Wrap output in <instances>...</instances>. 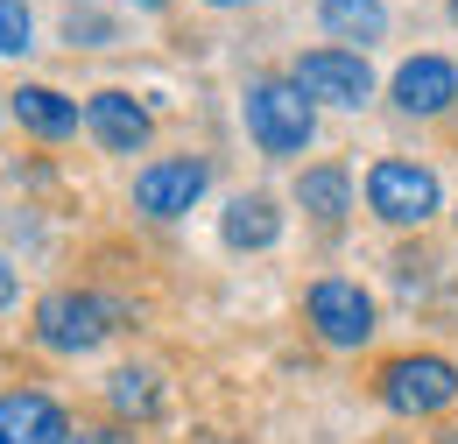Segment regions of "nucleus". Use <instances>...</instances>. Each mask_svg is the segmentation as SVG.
<instances>
[{"label": "nucleus", "mask_w": 458, "mask_h": 444, "mask_svg": "<svg viewBox=\"0 0 458 444\" xmlns=\"http://www.w3.org/2000/svg\"><path fill=\"white\" fill-rule=\"evenodd\" d=\"M247 134L261 156H303L318 134V113L303 99L296 78H254L247 85Z\"/></svg>", "instance_id": "obj_1"}, {"label": "nucleus", "mask_w": 458, "mask_h": 444, "mask_svg": "<svg viewBox=\"0 0 458 444\" xmlns=\"http://www.w3.org/2000/svg\"><path fill=\"white\" fill-rule=\"evenodd\" d=\"M127 325V303L114 296H92V289H57V296H43L36 303V338L50 346V353H92L106 332Z\"/></svg>", "instance_id": "obj_2"}, {"label": "nucleus", "mask_w": 458, "mask_h": 444, "mask_svg": "<svg viewBox=\"0 0 458 444\" xmlns=\"http://www.w3.org/2000/svg\"><path fill=\"white\" fill-rule=\"evenodd\" d=\"M374 395L395 409V416H437L458 402V367L445 353H402L374 374Z\"/></svg>", "instance_id": "obj_3"}, {"label": "nucleus", "mask_w": 458, "mask_h": 444, "mask_svg": "<svg viewBox=\"0 0 458 444\" xmlns=\"http://www.w3.org/2000/svg\"><path fill=\"white\" fill-rule=\"evenodd\" d=\"M437 169H423V163H374L367 169V205H374V219H388V226H423L430 212H437Z\"/></svg>", "instance_id": "obj_4"}, {"label": "nucleus", "mask_w": 458, "mask_h": 444, "mask_svg": "<svg viewBox=\"0 0 458 444\" xmlns=\"http://www.w3.org/2000/svg\"><path fill=\"white\" fill-rule=\"evenodd\" d=\"M289 78L303 85V99L310 107H367L374 99V71H367V56L352 50H303L296 64H289Z\"/></svg>", "instance_id": "obj_5"}, {"label": "nucleus", "mask_w": 458, "mask_h": 444, "mask_svg": "<svg viewBox=\"0 0 458 444\" xmlns=\"http://www.w3.org/2000/svg\"><path fill=\"white\" fill-rule=\"evenodd\" d=\"M303 318H310V332L325 346H367L374 338V296L345 276H325V282H310Z\"/></svg>", "instance_id": "obj_6"}, {"label": "nucleus", "mask_w": 458, "mask_h": 444, "mask_svg": "<svg viewBox=\"0 0 458 444\" xmlns=\"http://www.w3.org/2000/svg\"><path fill=\"white\" fill-rule=\"evenodd\" d=\"M205 184H212V169L198 163V156L148 163L141 176H134V212H148V219H183V212L205 198Z\"/></svg>", "instance_id": "obj_7"}, {"label": "nucleus", "mask_w": 458, "mask_h": 444, "mask_svg": "<svg viewBox=\"0 0 458 444\" xmlns=\"http://www.w3.org/2000/svg\"><path fill=\"white\" fill-rule=\"evenodd\" d=\"M0 444H71V416L36 388L0 395Z\"/></svg>", "instance_id": "obj_8"}, {"label": "nucleus", "mask_w": 458, "mask_h": 444, "mask_svg": "<svg viewBox=\"0 0 458 444\" xmlns=\"http://www.w3.org/2000/svg\"><path fill=\"white\" fill-rule=\"evenodd\" d=\"M85 127H92L99 149H114V156L148 149V107H141L134 92H92V99H85Z\"/></svg>", "instance_id": "obj_9"}, {"label": "nucleus", "mask_w": 458, "mask_h": 444, "mask_svg": "<svg viewBox=\"0 0 458 444\" xmlns=\"http://www.w3.org/2000/svg\"><path fill=\"white\" fill-rule=\"evenodd\" d=\"M458 99V64L452 56H409L395 71V107L402 113H445Z\"/></svg>", "instance_id": "obj_10"}, {"label": "nucleus", "mask_w": 458, "mask_h": 444, "mask_svg": "<svg viewBox=\"0 0 458 444\" xmlns=\"http://www.w3.org/2000/svg\"><path fill=\"white\" fill-rule=\"evenodd\" d=\"M7 113H14L36 141H71V134H78V107L64 99L57 85H21V92H7Z\"/></svg>", "instance_id": "obj_11"}, {"label": "nucleus", "mask_w": 458, "mask_h": 444, "mask_svg": "<svg viewBox=\"0 0 458 444\" xmlns=\"http://www.w3.org/2000/svg\"><path fill=\"white\" fill-rule=\"evenodd\" d=\"M296 205H303V212H310L318 226H339L345 212H352V176H345L339 163L303 169V176H296Z\"/></svg>", "instance_id": "obj_12"}, {"label": "nucleus", "mask_w": 458, "mask_h": 444, "mask_svg": "<svg viewBox=\"0 0 458 444\" xmlns=\"http://www.w3.org/2000/svg\"><path fill=\"white\" fill-rule=\"evenodd\" d=\"M276 233H283V212H276V198H261V191H254V198H233L226 219H219V240L240 247V254H247V247H276Z\"/></svg>", "instance_id": "obj_13"}, {"label": "nucleus", "mask_w": 458, "mask_h": 444, "mask_svg": "<svg viewBox=\"0 0 458 444\" xmlns=\"http://www.w3.org/2000/svg\"><path fill=\"white\" fill-rule=\"evenodd\" d=\"M318 21L339 43H381L388 36V7L381 0H318Z\"/></svg>", "instance_id": "obj_14"}, {"label": "nucleus", "mask_w": 458, "mask_h": 444, "mask_svg": "<svg viewBox=\"0 0 458 444\" xmlns=\"http://www.w3.org/2000/svg\"><path fill=\"white\" fill-rule=\"evenodd\" d=\"M106 402H114L120 416L148 423V416L163 409V388H156V374H148V367H120V374H114V388H106Z\"/></svg>", "instance_id": "obj_15"}, {"label": "nucleus", "mask_w": 458, "mask_h": 444, "mask_svg": "<svg viewBox=\"0 0 458 444\" xmlns=\"http://www.w3.org/2000/svg\"><path fill=\"white\" fill-rule=\"evenodd\" d=\"M36 50V14L21 0H0V56H29Z\"/></svg>", "instance_id": "obj_16"}, {"label": "nucleus", "mask_w": 458, "mask_h": 444, "mask_svg": "<svg viewBox=\"0 0 458 444\" xmlns=\"http://www.w3.org/2000/svg\"><path fill=\"white\" fill-rule=\"evenodd\" d=\"M64 36H71L78 50H114V43H120V29L106 21V14H71V21H64Z\"/></svg>", "instance_id": "obj_17"}, {"label": "nucleus", "mask_w": 458, "mask_h": 444, "mask_svg": "<svg viewBox=\"0 0 458 444\" xmlns=\"http://www.w3.org/2000/svg\"><path fill=\"white\" fill-rule=\"evenodd\" d=\"M71 444H134V431H120V423H92V431H78Z\"/></svg>", "instance_id": "obj_18"}, {"label": "nucleus", "mask_w": 458, "mask_h": 444, "mask_svg": "<svg viewBox=\"0 0 458 444\" xmlns=\"http://www.w3.org/2000/svg\"><path fill=\"white\" fill-rule=\"evenodd\" d=\"M14 289H21V282H14V269H7V261H0V311H7V303H14Z\"/></svg>", "instance_id": "obj_19"}, {"label": "nucleus", "mask_w": 458, "mask_h": 444, "mask_svg": "<svg viewBox=\"0 0 458 444\" xmlns=\"http://www.w3.org/2000/svg\"><path fill=\"white\" fill-rule=\"evenodd\" d=\"M430 444H458V423H452V431H437V438H430Z\"/></svg>", "instance_id": "obj_20"}, {"label": "nucleus", "mask_w": 458, "mask_h": 444, "mask_svg": "<svg viewBox=\"0 0 458 444\" xmlns=\"http://www.w3.org/2000/svg\"><path fill=\"white\" fill-rule=\"evenodd\" d=\"M134 7H170V0H134Z\"/></svg>", "instance_id": "obj_21"}, {"label": "nucleus", "mask_w": 458, "mask_h": 444, "mask_svg": "<svg viewBox=\"0 0 458 444\" xmlns=\"http://www.w3.org/2000/svg\"><path fill=\"white\" fill-rule=\"evenodd\" d=\"M212 7H240V0H212Z\"/></svg>", "instance_id": "obj_22"}, {"label": "nucleus", "mask_w": 458, "mask_h": 444, "mask_svg": "<svg viewBox=\"0 0 458 444\" xmlns=\"http://www.w3.org/2000/svg\"><path fill=\"white\" fill-rule=\"evenodd\" d=\"M452 21H458V0H452Z\"/></svg>", "instance_id": "obj_23"}, {"label": "nucleus", "mask_w": 458, "mask_h": 444, "mask_svg": "<svg viewBox=\"0 0 458 444\" xmlns=\"http://www.w3.org/2000/svg\"><path fill=\"white\" fill-rule=\"evenodd\" d=\"M212 444H233V438H212Z\"/></svg>", "instance_id": "obj_24"}]
</instances>
